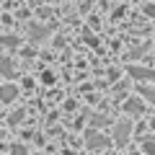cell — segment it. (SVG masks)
I'll return each mask as SVG.
<instances>
[]
</instances>
